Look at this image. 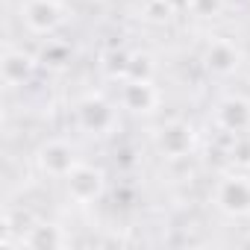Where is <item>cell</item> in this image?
Here are the masks:
<instances>
[{"label": "cell", "instance_id": "cell-5", "mask_svg": "<svg viewBox=\"0 0 250 250\" xmlns=\"http://www.w3.org/2000/svg\"><path fill=\"white\" fill-rule=\"evenodd\" d=\"M21 21L33 36H53L65 24V3H53V0H24Z\"/></svg>", "mask_w": 250, "mask_h": 250}, {"label": "cell", "instance_id": "cell-4", "mask_svg": "<svg viewBox=\"0 0 250 250\" xmlns=\"http://www.w3.org/2000/svg\"><path fill=\"white\" fill-rule=\"evenodd\" d=\"M62 183H65V191H68V197L74 203L88 206V203H94V200L103 197V191H106V171L97 168V165L80 162Z\"/></svg>", "mask_w": 250, "mask_h": 250}, {"label": "cell", "instance_id": "cell-8", "mask_svg": "<svg viewBox=\"0 0 250 250\" xmlns=\"http://www.w3.org/2000/svg\"><path fill=\"white\" fill-rule=\"evenodd\" d=\"M162 103V91L153 80H124L121 83V109L133 115H153Z\"/></svg>", "mask_w": 250, "mask_h": 250}, {"label": "cell", "instance_id": "cell-15", "mask_svg": "<svg viewBox=\"0 0 250 250\" xmlns=\"http://www.w3.org/2000/svg\"><path fill=\"white\" fill-rule=\"evenodd\" d=\"M53 3H68V0H53Z\"/></svg>", "mask_w": 250, "mask_h": 250}, {"label": "cell", "instance_id": "cell-10", "mask_svg": "<svg viewBox=\"0 0 250 250\" xmlns=\"http://www.w3.org/2000/svg\"><path fill=\"white\" fill-rule=\"evenodd\" d=\"M36 71V59L24 50V47H12L6 44L3 50V85L12 91V88H21Z\"/></svg>", "mask_w": 250, "mask_h": 250}, {"label": "cell", "instance_id": "cell-2", "mask_svg": "<svg viewBox=\"0 0 250 250\" xmlns=\"http://www.w3.org/2000/svg\"><path fill=\"white\" fill-rule=\"evenodd\" d=\"M212 203L227 218H250V177L241 171L221 174L212 188Z\"/></svg>", "mask_w": 250, "mask_h": 250}, {"label": "cell", "instance_id": "cell-12", "mask_svg": "<svg viewBox=\"0 0 250 250\" xmlns=\"http://www.w3.org/2000/svg\"><path fill=\"white\" fill-rule=\"evenodd\" d=\"M221 6H224V0H194V3H191V12L200 15V18H212V15L221 12Z\"/></svg>", "mask_w": 250, "mask_h": 250}, {"label": "cell", "instance_id": "cell-6", "mask_svg": "<svg viewBox=\"0 0 250 250\" xmlns=\"http://www.w3.org/2000/svg\"><path fill=\"white\" fill-rule=\"evenodd\" d=\"M215 127L227 136L250 133V100L241 94H227L215 103Z\"/></svg>", "mask_w": 250, "mask_h": 250}, {"label": "cell", "instance_id": "cell-1", "mask_svg": "<svg viewBox=\"0 0 250 250\" xmlns=\"http://www.w3.org/2000/svg\"><path fill=\"white\" fill-rule=\"evenodd\" d=\"M77 127L88 136H112L118 130V103L106 100L103 94L88 91L74 103Z\"/></svg>", "mask_w": 250, "mask_h": 250}, {"label": "cell", "instance_id": "cell-3", "mask_svg": "<svg viewBox=\"0 0 250 250\" xmlns=\"http://www.w3.org/2000/svg\"><path fill=\"white\" fill-rule=\"evenodd\" d=\"M77 165H80L77 147H74L68 139H62V136H53V139L42 142L39 150H36V168H39L44 177L65 180Z\"/></svg>", "mask_w": 250, "mask_h": 250}, {"label": "cell", "instance_id": "cell-11", "mask_svg": "<svg viewBox=\"0 0 250 250\" xmlns=\"http://www.w3.org/2000/svg\"><path fill=\"white\" fill-rule=\"evenodd\" d=\"M21 244H27V247H62V244H68V235L62 232L59 224H36L21 238Z\"/></svg>", "mask_w": 250, "mask_h": 250}, {"label": "cell", "instance_id": "cell-13", "mask_svg": "<svg viewBox=\"0 0 250 250\" xmlns=\"http://www.w3.org/2000/svg\"><path fill=\"white\" fill-rule=\"evenodd\" d=\"M165 3H168V6H171L174 12H188L194 0H165Z\"/></svg>", "mask_w": 250, "mask_h": 250}, {"label": "cell", "instance_id": "cell-7", "mask_svg": "<svg viewBox=\"0 0 250 250\" xmlns=\"http://www.w3.org/2000/svg\"><path fill=\"white\" fill-rule=\"evenodd\" d=\"M244 65V53L232 39H212L203 50V68L215 77H232Z\"/></svg>", "mask_w": 250, "mask_h": 250}, {"label": "cell", "instance_id": "cell-9", "mask_svg": "<svg viewBox=\"0 0 250 250\" xmlns=\"http://www.w3.org/2000/svg\"><path fill=\"white\" fill-rule=\"evenodd\" d=\"M156 150L165 159H186L194 150V130L186 121H165L156 133Z\"/></svg>", "mask_w": 250, "mask_h": 250}, {"label": "cell", "instance_id": "cell-14", "mask_svg": "<svg viewBox=\"0 0 250 250\" xmlns=\"http://www.w3.org/2000/svg\"><path fill=\"white\" fill-rule=\"evenodd\" d=\"M244 80L250 83V62H244Z\"/></svg>", "mask_w": 250, "mask_h": 250}]
</instances>
